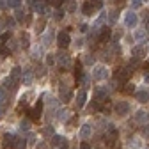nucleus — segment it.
<instances>
[{"instance_id":"nucleus-1","label":"nucleus","mask_w":149,"mask_h":149,"mask_svg":"<svg viewBox=\"0 0 149 149\" xmlns=\"http://www.w3.org/2000/svg\"><path fill=\"white\" fill-rule=\"evenodd\" d=\"M133 74V66H124V68H119L117 73H116V78L121 82V84H126Z\"/></svg>"},{"instance_id":"nucleus-2","label":"nucleus","mask_w":149,"mask_h":149,"mask_svg":"<svg viewBox=\"0 0 149 149\" xmlns=\"http://www.w3.org/2000/svg\"><path fill=\"white\" fill-rule=\"evenodd\" d=\"M27 114H29V117L32 121H39L41 116H43V100H39L30 110H27Z\"/></svg>"},{"instance_id":"nucleus-3","label":"nucleus","mask_w":149,"mask_h":149,"mask_svg":"<svg viewBox=\"0 0 149 149\" xmlns=\"http://www.w3.org/2000/svg\"><path fill=\"white\" fill-rule=\"evenodd\" d=\"M92 78H94L96 82H101V80H107L108 78V69L107 66H94V69H92Z\"/></svg>"},{"instance_id":"nucleus-4","label":"nucleus","mask_w":149,"mask_h":149,"mask_svg":"<svg viewBox=\"0 0 149 149\" xmlns=\"http://www.w3.org/2000/svg\"><path fill=\"white\" fill-rule=\"evenodd\" d=\"M114 112L117 116H121V117H124V116H128L130 114V103L128 101H116L114 103Z\"/></svg>"},{"instance_id":"nucleus-5","label":"nucleus","mask_w":149,"mask_h":149,"mask_svg":"<svg viewBox=\"0 0 149 149\" xmlns=\"http://www.w3.org/2000/svg\"><path fill=\"white\" fill-rule=\"evenodd\" d=\"M57 45H59L61 50H66V48L71 45V37H69V34H68L66 30H62V32L57 34Z\"/></svg>"},{"instance_id":"nucleus-6","label":"nucleus","mask_w":149,"mask_h":149,"mask_svg":"<svg viewBox=\"0 0 149 149\" xmlns=\"http://www.w3.org/2000/svg\"><path fill=\"white\" fill-rule=\"evenodd\" d=\"M55 59H57V62H59V68H61V71H66V68L71 64V57L68 53H59V55H55Z\"/></svg>"},{"instance_id":"nucleus-7","label":"nucleus","mask_w":149,"mask_h":149,"mask_svg":"<svg viewBox=\"0 0 149 149\" xmlns=\"http://www.w3.org/2000/svg\"><path fill=\"white\" fill-rule=\"evenodd\" d=\"M110 36H112L110 27H101V29L98 30V34H96V39H98L100 43H107V41H110Z\"/></svg>"},{"instance_id":"nucleus-8","label":"nucleus","mask_w":149,"mask_h":149,"mask_svg":"<svg viewBox=\"0 0 149 149\" xmlns=\"http://www.w3.org/2000/svg\"><path fill=\"white\" fill-rule=\"evenodd\" d=\"M108 98V89L107 87H101V85H98V87H94V100L96 101H103V100H107Z\"/></svg>"},{"instance_id":"nucleus-9","label":"nucleus","mask_w":149,"mask_h":149,"mask_svg":"<svg viewBox=\"0 0 149 149\" xmlns=\"http://www.w3.org/2000/svg\"><path fill=\"white\" fill-rule=\"evenodd\" d=\"M16 137L13 135V133H6L4 135V142H2V146H4V149H14L16 147Z\"/></svg>"},{"instance_id":"nucleus-10","label":"nucleus","mask_w":149,"mask_h":149,"mask_svg":"<svg viewBox=\"0 0 149 149\" xmlns=\"http://www.w3.org/2000/svg\"><path fill=\"white\" fill-rule=\"evenodd\" d=\"M135 121L139 124H149V112L147 110H137V114H135Z\"/></svg>"},{"instance_id":"nucleus-11","label":"nucleus","mask_w":149,"mask_h":149,"mask_svg":"<svg viewBox=\"0 0 149 149\" xmlns=\"http://www.w3.org/2000/svg\"><path fill=\"white\" fill-rule=\"evenodd\" d=\"M137 22H139L137 13H133V11L126 13V16H124V25H126V27H135V25H137Z\"/></svg>"},{"instance_id":"nucleus-12","label":"nucleus","mask_w":149,"mask_h":149,"mask_svg":"<svg viewBox=\"0 0 149 149\" xmlns=\"http://www.w3.org/2000/svg\"><path fill=\"white\" fill-rule=\"evenodd\" d=\"M133 37H135V41H137L139 45H144V43L147 41V32L142 30V29H137V30L133 32Z\"/></svg>"},{"instance_id":"nucleus-13","label":"nucleus","mask_w":149,"mask_h":149,"mask_svg":"<svg viewBox=\"0 0 149 149\" xmlns=\"http://www.w3.org/2000/svg\"><path fill=\"white\" fill-rule=\"evenodd\" d=\"M9 78H11L16 85L20 84V82H22V68H20V66H14L13 71H11V77H9Z\"/></svg>"},{"instance_id":"nucleus-14","label":"nucleus","mask_w":149,"mask_h":149,"mask_svg":"<svg viewBox=\"0 0 149 149\" xmlns=\"http://www.w3.org/2000/svg\"><path fill=\"white\" fill-rule=\"evenodd\" d=\"M85 103H87V91H85V89H82V91H78V92H77V107H78V108H82Z\"/></svg>"},{"instance_id":"nucleus-15","label":"nucleus","mask_w":149,"mask_h":149,"mask_svg":"<svg viewBox=\"0 0 149 149\" xmlns=\"http://www.w3.org/2000/svg\"><path fill=\"white\" fill-rule=\"evenodd\" d=\"M52 146H61V149H68V140L61 135H53L52 137Z\"/></svg>"},{"instance_id":"nucleus-16","label":"nucleus","mask_w":149,"mask_h":149,"mask_svg":"<svg viewBox=\"0 0 149 149\" xmlns=\"http://www.w3.org/2000/svg\"><path fill=\"white\" fill-rule=\"evenodd\" d=\"M61 101H64V103H69L71 101V96H73V92L68 89V87H64V85H61Z\"/></svg>"},{"instance_id":"nucleus-17","label":"nucleus","mask_w":149,"mask_h":149,"mask_svg":"<svg viewBox=\"0 0 149 149\" xmlns=\"http://www.w3.org/2000/svg\"><path fill=\"white\" fill-rule=\"evenodd\" d=\"M78 135H80V139H89V137L92 135V126H91V124H87V123H85V124H82V126H80V133H78Z\"/></svg>"},{"instance_id":"nucleus-18","label":"nucleus","mask_w":149,"mask_h":149,"mask_svg":"<svg viewBox=\"0 0 149 149\" xmlns=\"http://www.w3.org/2000/svg\"><path fill=\"white\" fill-rule=\"evenodd\" d=\"M135 96H137V101L146 103L149 100V91L147 89H139V91H135Z\"/></svg>"},{"instance_id":"nucleus-19","label":"nucleus","mask_w":149,"mask_h":149,"mask_svg":"<svg viewBox=\"0 0 149 149\" xmlns=\"http://www.w3.org/2000/svg\"><path fill=\"white\" fill-rule=\"evenodd\" d=\"M22 80H23V84H25V85H30V84H32L34 74H32V71H30V69H22Z\"/></svg>"},{"instance_id":"nucleus-20","label":"nucleus","mask_w":149,"mask_h":149,"mask_svg":"<svg viewBox=\"0 0 149 149\" xmlns=\"http://www.w3.org/2000/svg\"><path fill=\"white\" fill-rule=\"evenodd\" d=\"M82 68H84V64H82L80 61H77V62H74V80H77V82H78V78H80L82 74H84Z\"/></svg>"},{"instance_id":"nucleus-21","label":"nucleus","mask_w":149,"mask_h":149,"mask_svg":"<svg viewBox=\"0 0 149 149\" xmlns=\"http://www.w3.org/2000/svg\"><path fill=\"white\" fill-rule=\"evenodd\" d=\"M82 13L84 14H94V7H92V4L91 2H85V4H82Z\"/></svg>"},{"instance_id":"nucleus-22","label":"nucleus","mask_w":149,"mask_h":149,"mask_svg":"<svg viewBox=\"0 0 149 149\" xmlns=\"http://www.w3.org/2000/svg\"><path fill=\"white\" fill-rule=\"evenodd\" d=\"M14 20L16 22H27V13L23 11V9H16V14H14Z\"/></svg>"},{"instance_id":"nucleus-23","label":"nucleus","mask_w":149,"mask_h":149,"mask_svg":"<svg viewBox=\"0 0 149 149\" xmlns=\"http://www.w3.org/2000/svg\"><path fill=\"white\" fill-rule=\"evenodd\" d=\"M144 48L142 46H137V48H133V59H140V57H144Z\"/></svg>"},{"instance_id":"nucleus-24","label":"nucleus","mask_w":149,"mask_h":149,"mask_svg":"<svg viewBox=\"0 0 149 149\" xmlns=\"http://www.w3.org/2000/svg\"><path fill=\"white\" fill-rule=\"evenodd\" d=\"M20 6H22V0H7V7L20 9Z\"/></svg>"},{"instance_id":"nucleus-25","label":"nucleus","mask_w":149,"mask_h":149,"mask_svg":"<svg viewBox=\"0 0 149 149\" xmlns=\"http://www.w3.org/2000/svg\"><path fill=\"white\" fill-rule=\"evenodd\" d=\"M14 149H27V140H25V139H18Z\"/></svg>"},{"instance_id":"nucleus-26","label":"nucleus","mask_w":149,"mask_h":149,"mask_svg":"<svg viewBox=\"0 0 149 149\" xmlns=\"http://www.w3.org/2000/svg\"><path fill=\"white\" fill-rule=\"evenodd\" d=\"M7 55H11V50L6 45H0V57H7Z\"/></svg>"},{"instance_id":"nucleus-27","label":"nucleus","mask_w":149,"mask_h":149,"mask_svg":"<svg viewBox=\"0 0 149 149\" xmlns=\"http://www.w3.org/2000/svg\"><path fill=\"white\" fill-rule=\"evenodd\" d=\"M6 100H7V91L4 87H0V105H4Z\"/></svg>"},{"instance_id":"nucleus-28","label":"nucleus","mask_w":149,"mask_h":149,"mask_svg":"<svg viewBox=\"0 0 149 149\" xmlns=\"http://www.w3.org/2000/svg\"><path fill=\"white\" fill-rule=\"evenodd\" d=\"M89 108H91V112H98V110H101V103L94 100V101L91 103V107H89Z\"/></svg>"},{"instance_id":"nucleus-29","label":"nucleus","mask_w":149,"mask_h":149,"mask_svg":"<svg viewBox=\"0 0 149 149\" xmlns=\"http://www.w3.org/2000/svg\"><path fill=\"white\" fill-rule=\"evenodd\" d=\"M123 92H124V94H133V92H135V87H133V84H126V87L123 89Z\"/></svg>"},{"instance_id":"nucleus-30","label":"nucleus","mask_w":149,"mask_h":149,"mask_svg":"<svg viewBox=\"0 0 149 149\" xmlns=\"http://www.w3.org/2000/svg\"><path fill=\"white\" fill-rule=\"evenodd\" d=\"M29 128H30V121H29V119H23V121L20 123V130H22V132H27Z\"/></svg>"},{"instance_id":"nucleus-31","label":"nucleus","mask_w":149,"mask_h":149,"mask_svg":"<svg viewBox=\"0 0 149 149\" xmlns=\"http://www.w3.org/2000/svg\"><path fill=\"white\" fill-rule=\"evenodd\" d=\"M59 119L61 121H68L69 119V112L68 110H59Z\"/></svg>"},{"instance_id":"nucleus-32","label":"nucleus","mask_w":149,"mask_h":149,"mask_svg":"<svg viewBox=\"0 0 149 149\" xmlns=\"http://www.w3.org/2000/svg\"><path fill=\"white\" fill-rule=\"evenodd\" d=\"M32 57H34V59L41 57V46H34V48H32Z\"/></svg>"},{"instance_id":"nucleus-33","label":"nucleus","mask_w":149,"mask_h":149,"mask_svg":"<svg viewBox=\"0 0 149 149\" xmlns=\"http://www.w3.org/2000/svg\"><path fill=\"white\" fill-rule=\"evenodd\" d=\"M9 37H11L9 32H2V34H0V45H6V41L9 39Z\"/></svg>"},{"instance_id":"nucleus-34","label":"nucleus","mask_w":149,"mask_h":149,"mask_svg":"<svg viewBox=\"0 0 149 149\" xmlns=\"http://www.w3.org/2000/svg\"><path fill=\"white\" fill-rule=\"evenodd\" d=\"M55 64V55L53 53H48L46 55V66H53Z\"/></svg>"},{"instance_id":"nucleus-35","label":"nucleus","mask_w":149,"mask_h":149,"mask_svg":"<svg viewBox=\"0 0 149 149\" xmlns=\"http://www.w3.org/2000/svg\"><path fill=\"white\" fill-rule=\"evenodd\" d=\"M89 82H91V78L87 77V74H82V77L78 78V84H82V85H89Z\"/></svg>"},{"instance_id":"nucleus-36","label":"nucleus","mask_w":149,"mask_h":149,"mask_svg":"<svg viewBox=\"0 0 149 149\" xmlns=\"http://www.w3.org/2000/svg\"><path fill=\"white\" fill-rule=\"evenodd\" d=\"M20 45H22L23 48L29 46V36H27V34H22V41H20Z\"/></svg>"},{"instance_id":"nucleus-37","label":"nucleus","mask_w":149,"mask_h":149,"mask_svg":"<svg viewBox=\"0 0 149 149\" xmlns=\"http://www.w3.org/2000/svg\"><path fill=\"white\" fill-rule=\"evenodd\" d=\"M43 135H46V137L52 135V137H53V135H55V133H53V128H52V126H46V128L43 130Z\"/></svg>"},{"instance_id":"nucleus-38","label":"nucleus","mask_w":149,"mask_h":149,"mask_svg":"<svg viewBox=\"0 0 149 149\" xmlns=\"http://www.w3.org/2000/svg\"><path fill=\"white\" fill-rule=\"evenodd\" d=\"M53 16H55V20H62V18H64V11L62 9H57Z\"/></svg>"},{"instance_id":"nucleus-39","label":"nucleus","mask_w":149,"mask_h":149,"mask_svg":"<svg viewBox=\"0 0 149 149\" xmlns=\"http://www.w3.org/2000/svg\"><path fill=\"white\" fill-rule=\"evenodd\" d=\"M50 6H55V7H61L62 6V0H48Z\"/></svg>"},{"instance_id":"nucleus-40","label":"nucleus","mask_w":149,"mask_h":149,"mask_svg":"<svg viewBox=\"0 0 149 149\" xmlns=\"http://www.w3.org/2000/svg\"><path fill=\"white\" fill-rule=\"evenodd\" d=\"M117 16H119L117 11H112V13H110V22H116V20H117Z\"/></svg>"},{"instance_id":"nucleus-41","label":"nucleus","mask_w":149,"mask_h":149,"mask_svg":"<svg viewBox=\"0 0 149 149\" xmlns=\"http://www.w3.org/2000/svg\"><path fill=\"white\" fill-rule=\"evenodd\" d=\"M142 2H144V0H132V6L133 7H139V6H142Z\"/></svg>"},{"instance_id":"nucleus-42","label":"nucleus","mask_w":149,"mask_h":149,"mask_svg":"<svg viewBox=\"0 0 149 149\" xmlns=\"http://www.w3.org/2000/svg\"><path fill=\"white\" fill-rule=\"evenodd\" d=\"M85 62H87V64H94V57H92V55H87Z\"/></svg>"},{"instance_id":"nucleus-43","label":"nucleus","mask_w":149,"mask_h":149,"mask_svg":"<svg viewBox=\"0 0 149 149\" xmlns=\"http://www.w3.org/2000/svg\"><path fill=\"white\" fill-rule=\"evenodd\" d=\"M14 22H16L14 18H7V20H6V23H7L9 27H13V25H14Z\"/></svg>"},{"instance_id":"nucleus-44","label":"nucleus","mask_w":149,"mask_h":149,"mask_svg":"<svg viewBox=\"0 0 149 149\" xmlns=\"http://www.w3.org/2000/svg\"><path fill=\"white\" fill-rule=\"evenodd\" d=\"M0 9H7V0H0Z\"/></svg>"},{"instance_id":"nucleus-45","label":"nucleus","mask_w":149,"mask_h":149,"mask_svg":"<svg viewBox=\"0 0 149 149\" xmlns=\"http://www.w3.org/2000/svg\"><path fill=\"white\" fill-rule=\"evenodd\" d=\"M36 149H46V144L45 142H39V144L36 146Z\"/></svg>"},{"instance_id":"nucleus-46","label":"nucleus","mask_w":149,"mask_h":149,"mask_svg":"<svg viewBox=\"0 0 149 149\" xmlns=\"http://www.w3.org/2000/svg\"><path fill=\"white\" fill-rule=\"evenodd\" d=\"M68 9H69L71 13H73L74 9H77V6H74V2H71V4H68Z\"/></svg>"},{"instance_id":"nucleus-47","label":"nucleus","mask_w":149,"mask_h":149,"mask_svg":"<svg viewBox=\"0 0 149 149\" xmlns=\"http://www.w3.org/2000/svg\"><path fill=\"white\" fill-rule=\"evenodd\" d=\"M80 149H91V146H89L87 142H82V144H80Z\"/></svg>"},{"instance_id":"nucleus-48","label":"nucleus","mask_w":149,"mask_h":149,"mask_svg":"<svg viewBox=\"0 0 149 149\" xmlns=\"http://www.w3.org/2000/svg\"><path fill=\"white\" fill-rule=\"evenodd\" d=\"M16 48H18V43L16 41H11V48L9 50H16Z\"/></svg>"},{"instance_id":"nucleus-49","label":"nucleus","mask_w":149,"mask_h":149,"mask_svg":"<svg viewBox=\"0 0 149 149\" xmlns=\"http://www.w3.org/2000/svg\"><path fill=\"white\" fill-rule=\"evenodd\" d=\"M146 29H147V30H149V14H147V16H146ZM147 30H146V32H147Z\"/></svg>"},{"instance_id":"nucleus-50","label":"nucleus","mask_w":149,"mask_h":149,"mask_svg":"<svg viewBox=\"0 0 149 149\" xmlns=\"http://www.w3.org/2000/svg\"><path fill=\"white\" fill-rule=\"evenodd\" d=\"M80 30H82V32H87V25H85V23H82V25H80Z\"/></svg>"},{"instance_id":"nucleus-51","label":"nucleus","mask_w":149,"mask_h":149,"mask_svg":"<svg viewBox=\"0 0 149 149\" xmlns=\"http://www.w3.org/2000/svg\"><path fill=\"white\" fill-rule=\"evenodd\" d=\"M124 2H126V0H116V4H119V6H121V4H124Z\"/></svg>"},{"instance_id":"nucleus-52","label":"nucleus","mask_w":149,"mask_h":149,"mask_svg":"<svg viewBox=\"0 0 149 149\" xmlns=\"http://www.w3.org/2000/svg\"><path fill=\"white\" fill-rule=\"evenodd\" d=\"M4 114V105H0V116Z\"/></svg>"},{"instance_id":"nucleus-53","label":"nucleus","mask_w":149,"mask_h":149,"mask_svg":"<svg viewBox=\"0 0 149 149\" xmlns=\"http://www.w3.org/2000/svg\"><path fill=\"white\" fill-rule=\"evenodd\" d=\"M2 27H4V22H2V20H0V32H2Z\"/></svg>"},{"instance_id":"nucleus-54","label":"nucleus","mask_w":149,"mask_h":149,"mask_svg":"<svg viewBox=\"0 0 149 149\" xmlns=\"http://www.w3.org/2000/svg\"><path fill=\"white\" fill-rule=\"evenodd\" d=\"M144 133H146V135H149V128H146V130H144Z\"/></svg>"},{"instance_id":"nucleus-55","label":"nucleus","mask_w":149,"mask_h":149,"mask_svg":"<svg viewBox=\"0 0 149 149\" xmlns=\"http://www.w3.org/2000/svg\"><path fill=\"white\" fill-rule=\"evenodd\" d=\"M55 149H57V147H55Z\"/></svg>"}]
</instances>
